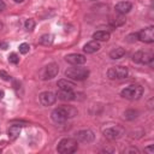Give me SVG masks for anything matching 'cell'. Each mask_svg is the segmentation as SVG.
Instances as JSON below:
<instances>
[{"mask_svg":"<svg viewBox=\"0 0 154 154\" xmlns=\"http://www.w3.org/2000/svg\"><path fill=\"white\" fill-rule=\"evenodd\" d=\"M143 95V87L140 84H131L120 91V96L128 100H138Z\"/></svg>","mask_w":154,"mask_h":154,"instance_id":"1","label":"cell"},{"mask_svg":"<svg viewBox=\"0 0 154 154\" xmlns=\"http://www.w3.org/2000/svg\"><path fill=\"white\" fill-rule=\"evenodd\" d=\"M77 148H78L77 140H75V138H63L58 143L57 150L60 154H70V153L76 152Z\"/></svg>","mask_w":154,"mask_h":154,"instance_id":"2","label":"cell"},{"mask_svg":"<svg viewBox=\"0 0 154 154\" xmlns=\"http://www.w3.org/2000/svg\"><path fill=\"white\" fill-rule=\"evenodd\" d=\"M65 76L73 81H83L89 76V70L84 67H69L65 71Z\"/></svg>","mask_w":154,"mask_h":154,"instance_id":"3","label":"cell"},{"mask_svg":"<svg viewBox=\"0 0 154 154\" xmlns=\"http://www.w3.org/2000/svg\"><path fill=\"white\" fill-rule=\"evenodd\" d=\"M58 72H59V66H58V64L51 63V64L46 65V66L38 72V76H40L41 79L47 81V79L54 78V77L58 75Z\"/></svg>","mask_w":154,"mask_h":154,"instance_id":"4","label":"cell"},{"mask_svg":"<svg viewBox=\"0 0 154 154\" xmlns=\"http://www.w3.org/2000/svg\"><path fill=\"white\" fill-rule=\"evenodd\" d=\"M128 73H129L128 67L122 66V65L113 66V67H109L107 70V76L111 79H123V78H126Z\"/></svg>","mask_w":154,"mask_h":154,"instance_id":"5","label":"cell"},{"mask_svg":"<svg viewBox=\"0 0 154 154\" xmlns=\"http://www.w3.org/2000/svg\"><path fill=\"white\" fill-rule=\"evenodd\" d=\"M137 38L142 42L146 43H152L154 42V26H148L146 29H142L138 34H137Z\"/></svg>","mask_w":154,"mask_h":154,"instance_id":"6","label":"cell"},{"mask_svg":"<svg viewBox=\"0 0 154 154\" xmlns=\"http://www.w3.org/2000/svg\"><path fill=\"white\" fill-rule=\"evenodd\" d=\"M124 134V130L123 128L116 125V126H109V128H106L103 130V136L108 140H118L119 137H122V135Z\"/></svg>","mask_w":154,"mask_h":154,"instance_id":"7","label":"cell"},{"mask_svg":"<svg viewBox=\"0 0 154 154\" xmlns=\"http://www.w3.org/2000/svg\"><path fill=\"white\" fill-rule=\"evenodd\" d=\"M40 102L43 106H51L57 101V95L52 91H43L40 94Z\"/></svg>","mask_w":154,"mask_h":154,"instance_id":"8","label":"cell"},{"mask_svg":"<svg viewBox=\"0 0 154 154\" xmlns=\"http://www.w3.org/2000/svg\"><path fill=\"white\" fill-rule=\"evenodd\" d=\"M95 138V135L91 130H81L76 134V140L84 142V143H90Z\"/></svg>","mask_w":154,"mask_h":154,"instance_id":"9","label":"cell"},{"mask_svg":"<svg viewBox=\"0 0 154 154\" xmlns=\"http://www.w3.org/2000/svg\"><path fill=\"white\" fill-rule=\"evenodd\" d=\"M65 60H66V63L77 66V65H82V64H84L87 59H85V57L82 55V54L72 53V54H67V55L65 57Z\"/></svg>","mask_w":154,"mask_h":154,"instance_id":"10","label":"cell"},{"mask_svg":"<svg viewBox=\"0 0 154 154\" xmlns=\"http://www.w3.org/2000/svg\"><path fill=\"white\" fill-rule=\"evenodd\" d=\"M132 8V4L129 2V1H119L118 4H116L114 6V10L120 13V14H125L128 12H130V10Z\"/></svg>","mask_w":154,"mask_h":154,"instance_id":"11","label":"cell"},{"mask_svg":"<svg viewBox=\"0 0 154 154\" xmlns=\"http://www.w3.org/2000/svg\"><path fill=\"white\" fill-rule=\"evenodd\" d=\"M58 108L61 111V113L65 116L66 119L73 118V117L77 116V113H78V111H77L73 106H69V105H63V106H60V107H58Z\"/></svg>","mask_w":154,"mask_h":154,"instance_id":"12","label":"cell"},{"mask_svg":"<svg viewBox=\"0 0 154 154\" xmlns=\"http://www.w3.org/2000/svg\"><path fill=\"white\" fill-rule=\"evenodd\" d=\"M58 99L63 100V101H71L76 99V94L72 90H61L59 89V91L55 94Z\"/></svg>","mask_w":154,"mask_h":154,"instance_id":"13","label":"cell"},{"mask_svg":"<svg viewBox=\"0 0 154 154\" xmlns=\"http://www.w3.org/2000/svg\"><path fill=\"white\" fill-rule=\"evenodd\" d=\"M99 49H100L99 41H95V40H93V41H90V42H87V43L84 45V47H83V51H84V53H87V54H93V53L97 52Z\"/></svg>","mask_w":154,"mask_h":154,"instance_id":"14","label":"cell"},{"mask_svg":"<svg viewBox=\"0 0 154 154\" xmlns=\"http://www.w3.org/2000/svg\"><path fill=\"white\" fill-rule=\"evenodd\" d=\"M20 130H22V126L20 125H11L7 130V135H8V138L11 141H14L19 134H20Z\"/></svg>","mask_w":154,"mask_h":154,"instance_id":"15","label":"cell"},{"mask_svg":"<svg viewBox=\"0 0 154 154\" xmlns=\"http://www.w3.org/2000/svg\"><path fill=\"white\" fill-rule=\"evenodd\" d=\"M57 84H58L59 89H61V90H73L76 87L73 82L67 81V79H59Z\"/></svg>","mask_w":154,"mask_h":154,"instance_id":"16","label":"cell"},{"mask_svg":"<svg viewBox=\"0 0 154 154\" xmlns=\"http://www.w3.org/2000/svg\"><path fill=\"white\" fill-rule=\"evenodd\" d=\"M52 119H53V122L54 123H58V124H61V123H64V122H66L67 119L65 118V116L61 113V111L59 109V108H55L53 112H52Z\"/></svg>","mask_w":154,"mask_h":154,"instance_id":"17","label":"cell"},{"mask_svg":"<svg viewBox=\"0 0 154 154\" xmlns=\"http://www.w3.org/2000/svg\"><path fill=\"white\" fill-rule=\"evenodd\" d=\"M109 32L108 31H105V30H99V31H95L93 34V38L95 41H108L109 40Z\"/></svg>","mask_w":154,"mask_h":154,"instance_id":"18","label":"cell"},{"mask_svg":"<svg viewBox=\"0 0 154 154\" xmlns=\"http://www.w3.org/2000/svg\"><path fill=\"white\" fill-rule=\"evenodd\" d=\"M124 54H125V49L122 48V47H117V48H114V49H112L109 52L111 59H120Z\"/></svg>","mask_w":154,"mask_h":154,"instance_id":"19","label":"cell"},{"mask_svg":"<svg viewBox=\"0 0 154 154\" xmlns=\"http://www.w3.org/2000/svg\"><path fill=\"white\" fill-rule=\"evenodd\" d=\"M40 43L43 46H51L53 43V36L51 34H43L40 37Z\"/></svg>","mask_w":154,"mask_h":154,"instance_id":"20","label":"cell"},{"mask_svg":"<svg viewBox=\"0 0 154 154\" xmlns=\"http://www.w3.org/2000/svg\"><path fill=\"white\" fill-rule=\"evenodd\" d=\"M153 59H154V55L152 53L143 52L142 53V58H141V64H149V65H152Z\"/></svg>","mask_w":154,"mask_h":154,"instance_id":"21","label":"cell"},{"mask_svg":"<svg viewBox=\"0 0 154 154\" xmlns=\"http://www.w3.org/2000/svg\"><path fill=\"white\" fill-rule=\"evenodd\" d=\"M137 114H138V112L135 111V109H128V111L124 112V117H125V119H128V120L135 119V118L137 117Z\"/></svg>","mask_w":154,"mask_h":154,"instance_id":"22","label":"cell"},{"mask_svg":"<svg viewBox=\"0 0 154 154\" xmlns=\"http://www.w3.org/2000/svg\"><path fill=\"white\" fill-rule=\"evenodd\" d=\"M124 23H125V19H124L123 16H119V17H116L114 19H111V24L113 26H119V25H122Z\"/></svg>","mask_w":154,"mask_h":154,"instance_id":"23","label":"cell"},{"mask_svg":"<svg viewBox=\"0 0 154 154\" xmlns=\"http://www.w3.org/2000/svg\"><path fill=\"white\" fill-rule=\"evenodd\" d=\"M24 26H25L26 31H32V30L35 29V20H34V19H31V18L26 19V20H25V23H24Z\"/></svg>","mask_w":154,"mask_h":154,"instance_id":"24","label":"cell"},{"mask_svg":"<svg viewBox=\"0 0 154 154\" xmlns=\"http://www.w3.org/2000/svg\"><path fill=\"white\" fill-rule=\"evenodd\" d=\"M8 61L11 63V64H18L19 63V57H18V54L17 53H11L10 55H8Z\"/></svg>","mask_w":154,"mask_h":154,"instance_id":"25","label":"cell"},{"mask_svg":"<svg viewBox=\"0 0 154 154\" xmlns=\"http://www.w3.org/2000/svg\"><path fill=\"white\" fill-rule=\"evenodd\" d=\"M29 49H30V46L28 45V43H20L19 45V53H22V54H26L28 52H29Z\"/></svg>","mask_w":154,"mask_h":154,"instance_id":"26","label":"cell"},{"mask_svg":"<svg viewBox=\"0 0 154 154\" xmlns=\"http://www.w3.org/2000/svg\"><path fill=\"white\" fill-rule=\"evenodd\" d=\"M142 51H138V52H136L134 55H132V60H134V63H137V64H141V58H142Z\"/></svg>","mask_w":154,"mask_h":154,"instance_id":"27","label":"cell"},{"mask_svg":"<svg viewBox=\"0 0 154 154\" xmlns=\"http://www.w3.org/2000/svg\"><path fill=\"white\" fill-rule=\"evenodd\" d=\"M0 78L4 79V81H10L11 79V76L5 70H0Z\"/></svg>","mask_w":154,"mask_h":154,"instance_id":"28","label":"cell"},{"mask_svg":"<svg viewBox=\"0 0 154 154\" xmlns=\"http://www.w3.org/2000/svg\"><path fill=\"white\" fill-rule=\"evenodd\" d=\"M0 48L1 49H7L8 48V45L6 42H0Z\"/></svg>","mask_w":154,"mask_h":154,"instance_id":"29","label":"cell"},{"mask_svg":"<svg viewBox=\"0 0 154 154\" xmlns=\"http://www.w3.org/2000/svg\"><path fill=\"white\" fill-rule=\"evenodd\" d=\"M5 7H6L5 2H4L2 0H0V12H1V11H4V10H5Z\"/></svg>","mask_w":154,"mask_h":154,"instance_id":"30","label":"cell"},{"mask_svg":"<svg viewBox=\"0 0 154 154\" xmlns=\"http://www.w3.org/2000/svg\"><path fill=\"white\" fill-rule=\"evenodd\" d=\"M4 95H5V94H4V90H0V100L4 99Z\"/></svg>","mask_w":154,"mask_h":154,"instance_id":"31","label":"cell"},{"mask_svg":"<svg viewBox=\"0 0 154 154\" xmlns=\"http://www.w3.org/2000/svg\"><path fill=\"white\" fill-rule=\"evenodd\" d=\"M147 150H149V152L152 153V152H153V146H150V147H148V148H147Z\"/></svg>","mask_w":154,"mask_h":154,"instance_id":"32","label":"cell"},{"mask_svg":"<svg viewBox=\"0 0 154 154\" xmlns=\"http://www.w3.org/2000/svg\"><path fill=\"white\" fill-rule=\"evenodd\" d=\"M13 1H14V2H18V4H19V2H23L24 0H13Z\"/></svg>","mask_w":154,"mask_h":154,"instance_id":"33","label":"cell"},{"mask_svg":"<svg viewBox=\"0 0 154 154\" xmlns=\"http://www.w3.org/2000/svg\"><path fill=\"white\" fill-rule=\"evenodd\" d=\"M91 1H94V0H91Z\"/></svg>","mask_w":154,"mask_h":154,"instance_id":"34","label":"cell"}]
</instances>
